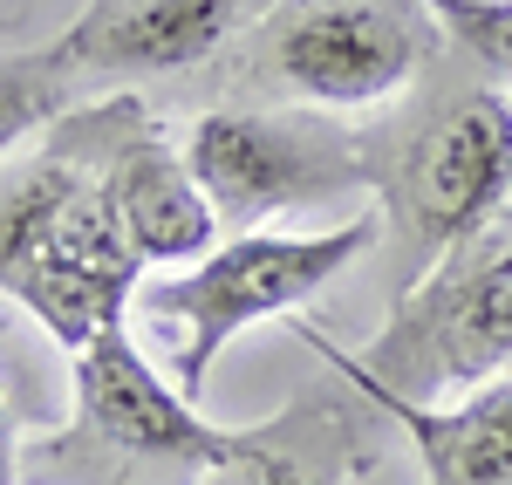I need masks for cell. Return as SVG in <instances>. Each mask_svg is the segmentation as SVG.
Masks as SVG:
<instances>
[{
	"instance_id": "cell-10",
	"label": "cell",
	"mask_w": 512,
	"mask_h": 485,
	"mask_svg": "<svg viewBox=\"0 0 512 485\" xmlns=\"http://www.w3.org/2000/svg\"><path fill=\"white\" fill-rule=\"evenodd\" d=\"M69 69H76V41H55V48H41V55H14V62H0V158L62 110V96H69Z\"/></svg>"
},
{
	"instance_id": "cell-12",
	"label": "cell",
	"mask_w": 512,
	"mask_h": 485,
	"mask_svg": "<svg viewBox=\"0 0 512 485\" xmlns=\"http://www.w3.org/2000/svg\"><path fill=\"white\" fill-rule=\"evenodd\" d=\"M212 485H315V479H308L287 451H274L267 438H253L233 465H219V472H212Z\"/></svg>"
},
{
	"instance_id": "cell-2",
	"label": "cell",
	"mask_w": 512,
	"mask_h": 485,
	"mask_svg": "<svg viewBox=\"0 0 512 485\" xmlns=\"http://www.w3.org/2000/svg\"><path fill=\"white\" fill-rule=\"evenodd\" d=\"M369 240H376V219L355 212V219L328 226V233H246V240L212 246L185 274L151 281L144 287V308H151L158 322L185 328L178 390L198 404V397H205V376H212V356L233 342L239 328L301 308V301L321 294Z\"/></svg>"
},
{
	"instance_id": "cell-13",
	"label": "cell",
	"mask_w": 512,
	"mask_h": 485,
	"mask_svg": "<svg viewBox=\"0 0 512 485\" xmlns=\"http://www.w3.org/2000/svg\"><path fill=\"white\" fill-rule=\"evenodd\" d=\"M465 404H472L478 417H485V424H492V431H499V438L512 445V369L499 376V383H485V390H472Z\"/></svg>"
},
{
	"instance_id": "cell-8",
	"label": "cell",
	"mask_w": 512,
	"mask_h": 485,
	"mask_svg": "<svg viewBox=\"0 0 512 485\" xmlns=\"http://www.w3.org/2000/svg\"><path fill=\"white\" fill-rule=\"evenodd\" d=\"M267 7L274 0H110L69 41H76V62L89 69L164 76V69H192L212 48H226Z\"/></svg>"
},
{
	"instance_id": "cell-4",
	"label": "cell",
	"mask_w": 512,
	"mask_h": 485,
	"mask_svg": "<svg viewBox=\"0 0 512 485\" xmlns=\"http://www.w3.org/2000/svg\"><path fill=\"white\" fill-rule=\"evenodd\" d=\"M431 21L410 0H287L267 28V76L301 110H362L431 62Z\"/></svg>"
},
{
	"instance_id": "cell-1",
	"label": "cell",
	"mask_w": 512,
	"mask_h": 485,
	"mask_svg": "<svg viewBox=\"0 0 512 485\" xmlns=\"http://www.w3.org/2000/svg\"><path fill=\"white\" fill-rule=\"evenodd\" d=\"M103 117L69 144L41 151L14 178H0V287L35 315L69 356L96 335L123 328V301L137 294V246L110 212L103 171L117 144H89Z\"/></svg>"
},
{
	"instance_id": "cell-11",
	"label": "cell",
	"mask_w": 512,
	"mask_h": 485,
	"mask_svg": "<svg viewBox=\"0 0 512 485\" xmlns=\"http://www.w3.org/2000/svg\"><path fill=\"white\" fill-rule=\"evenodd\" d=\"M424 7L472 48L478 62L499 76V89L512 96V0H424Z\"/></svg>"
},
{
	"instance_id": "cell-7",
	"label": "cell",
	"mask_w": 512,
	"mask_h": 485,
	"mask_svg": "<svg viewBox=\"0 0 512 485\" xmlns=\"http://www.w3.org/2000/svg\"><path fill=\"white\" fill-rule=\"evenodd\" d=\"M76 417L82 431L117 458H144V465H233L260 431H219L205 424L185 390H171L158 369L137 356V342L110 328L76 356Z\"/></svg>"
},
{
	"instance_id": "cell-9",
	"label": "cell",
	"mask_w": 512,
	"mask_h": 485,
	"mask_svg": "<svg viewBox=\"0 0 512 485\" xmlns=\"http://www.w3.org/2000/svg\"><path fill=\"white\" fill-rule=\"evenodd\" d=\"M103 192H110V212L130 233L144 267L205 260L212 240H219V205L205 199V185L192 178L185 151L171 158V144H158V137H123L110 151Z\"/></svg>"
},
{
	"instance_id": "cell-6",
	"label": "cell",
	"mask_w": 512,
	"mask_h": 485,
	"mask_svg": "<svg viewBox=\"0 0 512 485\" xmlns=\"http://www.w3.org/2000/svg\"><path fill=\"white\" fill-rule=\"evenodd\" d=\"M512 192V96L472 89L410 144L396 199L424 246V260H444L472 246Z\"/></svg>"
},
{
	"instance_id": "cell-3",
	"label": "cell",
	"mask_w": 512,
	"mask_h": 485,
	"mask_svg": "<svg viewBox=\"0 0 512 485\" xmlns=\"http://www.w3.org/2000/svg\"><path fill=\"white\" fill-rule=\"evenodd\" d=\"M308 342L362 397L390 390L403 404H424L431 390H485L512 369V246L478 267H437L431 281H417L369 356H342L315 328Z\"/></svg>"
},
{
	"instance_id": "cell-14",
	"label": "cell",
	"mask_w": 512,
	"mask_h": 485,
	"mask_svg": "<svg viewBox=\"0 0 512 485\" xmlns=\"http://www.w3.org/2000/svg\"><path fill=\"white\" fill-rule=\"evenodd\" d=\"M0 485H21V438H14L7 404H0Z\"/></svg>"
},
{
	"instance_id": "cell-5",
	"label": "cell",
	"mask_w": 512,
	"mask_h": 485,
	"mask_svg": "<svg viewBox=\"0 0 512 485\" xmlns=\"http://www.w3.org/2000/svg\"><path fill=\"white\" fill-rule=\"evenodd\" d=\"M185 164L219 205V219H267L280 205L328 199L335 185H362L369 171L315 110H212L185 137Z\"/></svg>"
}]
</instances>
